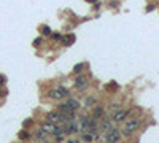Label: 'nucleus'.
<instances>
[{"instance_id":"f257e3e1","label":"nucleus","mask_w":159,"mask_h":143,"mask_svg":"<svg viewBox=\"0 0 159 143\" xmlns=\"http://www.w3.org/2000/svg\"><path fill=\"white\" fill-rule=\"evenodd\" d=\"M142 123H143V119L140 118V116H137V115L129 116L124 123H123V129H121L123 137H132L138 129H140Z\"/></svg>"},{"instance_id":"f03ea898","label":"nucleus","mask_w":159,"mask_h":143,"mask_svg":"<svg viewBox=\"0 0 159 143\" xmlns=\"http://www.w3.org/2000/svg\"><path fill=\"white\" fill-rule=\"evenodd\" d=\"M48 97L53 100H62L69 97V89L64 88V86H56V88L49 89L48 91Z\"/></svg>"},{"instance_id":"7ed1b4c3","label":"nucleus","mask_w":159,"mask_h":143,"mask_svg":"<svg viewBox=\"0 0 159 143\" xmlns=\"http://www.w3.org/2000/svg\"><path fill=\"white\" fill-rule=\"evenodd\" d=\"M104 140L108 143H119L123 140V134H121V129L118 127H111L108 132L104 134Z\"/></svg>"},{"instance_id":"20e7f679","label":"nucleus","mask_w":159,"mask_h":143,"mask_svg":"<svg viewBox=\"0 0 159 143\" xmlns=\"http://www.w3.org/2000/svg\"><path fill=\"white\" fill-rule=\"evenodd\" d=\"M56 110H57L61 115H62V119H64V121H70V119H75V118H76V111H73V110L70 108V107L67 105L65 102L59 103Z\"/></svg>"},{"instance_id":"39448f33","label":"nucleus","mask_w":159,"mask_h":143,"mask_svg":"<svg viewBox=\"0 0 159 143\" xmlns=\"http://www.w3.org/2000/svg\"><path fill=\"white\" fill-rule=\"evenodd\" d=\"M88 86H89V80H88V76L80 73V75L76 76V80H75V89L76 91H84Z\"/></svg>"},{"instance_id":"423d86ee","label":"nucleus","mask_w":159,"mask_h":143,"mask_svg":"<svg viewBox=\"0 0 159 143\" xmlns=\"http://www.w3.org/2000/svg\"><path fill=\"white\" fill-rule=\"evenodd\" d=\"M99 132L100 134H105V132H108V130L113 127V123H111V119L108 118V116H105V118H100L99 119Z\"/></svg>"},{"instance_id":"0eeeda50","label":"nucleus","mask_w":159,"mask_h":143,"mask_svg":"<svg viewBox=\"0 0 159 143\" xmlns=\"http://www.w3.org/2000/svg\"><path fill=\"white\" fill-rule=\"evenodd\" d=\"M46 121H51V123H54V124H59V123H62L64 119H62V115H61L57 110H53V111H48Z\"/></svg>"},{"instance_id":"6e6552de","label":"nucleus","mask_w":159,"mask_h":143,"mask_svg":"<svg viewBox=\"0 0 159 143\" xmlns=\"http://www.w3.org/2000/svg\"><path fill=\"white\" fill-rule=\"evenodd\" d=\"M92 116H94V118H97V119L104 118V116H105V107L97 102L96 105L92 107Z\"/></svg>"},{"instance_id":"1a4fd4ad","label":"nucleus","mask_w":159,"mask_h":143,"mask_svg":"<svg viewBox=\"0 0 159 143\" xmlns=\"http://www.w3.org/2000/svg\"><path fill=\"white\" fill-rule=\"evenodd\" d=\"M67 124H69V132H70V135H76V134H80V123L76 121V118H75V119H70Z\"/></svg>"},{"instance_id":"9d476101","label":"nucleus","mask_w":159,"mask_h":143,"mask_svg":"<svg viewBox=\"0 0 159 143\" xmlns=\"http://www.w3.org/2000/svg\"><path fill=\"white\" fill-rule=\"evenodd\" d=\"M40 127H42V129L45 130L46 135H53V132H54V129H56V124H54V123H51V121H43Z\"/></svg>"},{"instance_id":"9b49d317","label":"nucleus","mask_w":159,"mask_h":143,"mask_svg":"<svg viewBox=\"0 0 159 143\" xmlns=\"http://www.w3.org/2000/svg\"><path fill=\"white\" fill-rule=\"evenodd\" d=\"M65 103L73 110V111H78V110L81 108V103H80V100L73 99V97H67V99H65Z\"/></svg>"},{"instance_id":"f8f14e48","label":"nucleus","mask_w":159,"mask_h":143,"mask_svg":"<svg viewBox=\"0 0 159 143\" xmlns=\"http://www.w3.org/2000/svg\"><path fill=\"white\" fill-rule=\"evenodd\" d=\"M97 103V97H94V95H89V97H86V99L83 100V105L81 107H84V108H92L94 105Z\"/></svg>"},{"instance_id":"ddd939ff","label":"nucleus","mask_w":159,"mask_h":143,"mask_svg":"<svg viewBox=\"0 0 159 143\" xmlns=\"http://www.w3.org/2000/svg\"><path fill=\"white\" fill-rule=\"evenodd\" d=\"M75 41V35L73 34H67V35H62V38H61V43L64 45V46H70V45Z\"/></svg>"},{"instance_id":"4468645a","label":"nucleus","mask_w":159,"mask_h":143,"mask_svg":"<svg viewBox=\"0 0 159 143\" xmlns=\"http://www.w3.org/2000/svg\"><path fill=\"white\" fill-rule=\"evenodd\" d=\"M32 135H34V138H37V140H48V135L45 134V130H43L42 127H38V129H35Z\"/></svg>"},{"instance_id":"2eb2a0df","label":"nucleus","mask_w":159,"mask_h":143,"mask_svg":"<svg viewBox=\"0 0 159 143\" xmlns=\"http://www.w3.org/2000/svg\"><path fill=\"white\" fill-rule=\"evenodd\" d=\"M94 138H96V137H94L92 134H89V132H81V142H84V143H92Z\"/></svg>"},{"instance_id":"dca6fc26","label":"nucleus","mask_w":159,"mask_h":143,"mask_svg":"<svg viewBox=\"0 0 159 143\" xmlns=\"http://www.w3.org/2000/svg\"><path fill=\"white\" fill-rule=\"evenodd\" d=\"M83 67H84V64H83V62H80V64H76L75 67H73V72H75L76 75H80V73L83 72Z\"/></svg>"},{"instance_id":"f3484780","label":"nucleus","mask_w":159,"mask_h":143,"mask_svg":"<svg viewBox=\"0 0 159 143\" xmlns=\"http://www.w3.org/2000/svg\"><path fill=\"white\" fill-rule=\"evenodd\" d=\"M42 32H43V35H51V29H49L48 26H43V27H42Z\"/></svg>"},{"instance_id":"a211bd4d","label":"nucleus","mask_w":159,"mask_h":143,"mask_svg":"<svg viewBox=\"0 0 159 143\" xmlns=\"http://www.w3.org/2000/svg\"><path fill=\"white\" fill-rule=\"evenodd\" d=\"M51 38H53L54 41H59L61 38H62V35H61V34H51Z\"/></svg>"},{"instance_id":"6ab92c4d","label":"nucleus","mask_w":159,"mask_h":143,"mask_svg":"<svg viewBox=\"0 0 159 143\" xmlns=\"http://www.w3.org/2000/svg\"><path fill=\"white\" fill-rule=\"evenodd\" d=\"M5 84H7V78L3 75H0V88H3Z\"/></svg>"},{"instance_id":"aec40b11","label":"nucleus","mask_w":159,"mask_h":143,"mask_svg":"<svg viewBox=\"0 0 159 143\" xmlns=\"http://www.w3.org/2000/svg\"><path fill=\"white\" fill-rule=\"evenodd\" d=\"M7 89H3V88H0V99H3V97H7Z\"/></svg>"},{"instance_id":"412c9836","label":"nucleus","mask_w":159,"mask_h":143,"mask_svg":"<svg viewBox=\"0 0 159 143\" xmlns=\"http://www.w3.org/2000/svg\"><path fill=\"white\" fill-rule=\"evenodd\" d=\"M42 41H43V38L38 37V38H35V40H34V45H35V46H38V45H42Z\"/></svg>"},{"instance_id":"4be33fe9","label":"nucleus","mask_w":159,"mask_h":143,"mask_svg":"<svg viewBox=\"0 0 159 143\" xmlns=\"http://www.w3.org/2000/svg\"><path fill=\"white\" fill-rule=\"evenodd\" d=\"M29 137H30V134H27V132L24 134V130H22V132L19 134V138H29Z\"/></svg>"},{"instance_id":"5701e85b","label":"nucleus","mask_w":159,"mask_h":143,"mask_svg":"<svg viewBox=\"0 0 159 143\" xmlns=\"http://www.w3.org/2000/svg\"><path fill=\"white\" fill-rule=\"evenodd\" d=\"M86 2H89V3H96L97 0H86Z\"/></svg>"},{"instance_id":"b1692460","label":"nucleus","mask_w":159,"mask_h":143,"mask_svg":"<svg viewBox=\"0 0 159 143\" xmlns=\"http://www.w3.org/2000/svg\"><path fill=\"white\" fill-rule=\"evenodd\" d=\"M45 143H56V142H49V140H48V142H45Z\"/></svg>"},{"instance_id":"393cba45","label":"nucleus","mask_w":159,"mask_h":143,"mask_svg":"<svg viewBox=\"0 0 159 143\" xmlns=\"http://www.w3.org/2000/svg\"><path fill=\"white\" fill-rule=\"evenodd\" d=\"M105 143H108V142H105Z\"/></svg>"}]
</instances>
